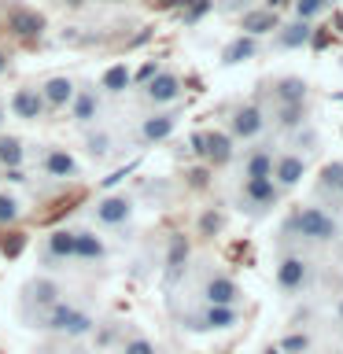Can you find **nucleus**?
I'll use <instances>...</instances> for the list:
<instances>
[{"instance_id": "f257e3e1", "label": "nucleus", "mask_w": 343, "mask_h": 354, "mask_svg": "<svg viewBox=\"0 0 343 354\" xmlns=\"http://www.w3.org/2000/svg\"><path fill=\"white\" fill-rule=\"evenodd\" d=\"M288 232H295L299 240H310V243H332V240H340V221L325 207L306 203L288 214Z\"/></svg>"}, {"instance_id": "f03ea898", "label": "nucleus", "mask_w": 343, "mask_h": 354, "mask_svg": "<svg viewBox=\"0 0 343 354\" xmlns=\"http://www.w3.org/2000/svg\"><path fill=\"white\" fill-rule=\"evenodd\" d=\"M281 196H284V192L273 185V177H240L237 207H240L248 218H266L277 203H281Z\"/></svg>"}, {"instance_id": "7ed1b4c3", "label": "nucleus", "mask_w": 343, "mask_h": 354, "mask_svg": "<svg viewBox=\"0 0 343 354\" xmlns=\"http://www.w3.org/2000/svg\"><path fill=\"white\" fill-rule=\"evenodd\" d=\"M273 281L284 295H303L314 284V262L303 251H281V259L273 266Z\"/></svg>"}, {"instance_id": "20e7f679", "label": "nucleus", "mask_w": 343, "mask_h": 354, "mask_svg": "<svg viewBox=\"0 0 343 354\" xmlns=\"http://www.w3.org/2000/svg\"><path fill=\"white\" fill-rule=\"evenodd\" d=\"M270 129V115H266V107L262 104H254V100H248V104H237L229 111V137L232 140H243V144H254V140H262V133Z\"/></svg>"}, {"instance_id": "39448f33", "label": "nucleus", "mask_w": 343, "mask_h": 354, "mask_svg": "<svg viewBox=\"0 0 343 354\" xmlns=\"http://www.w3.org/2000/svg\"><path fill=\"white\" fill-rule=\"evenodd\" d=\"M243 321V306H218V303H203L192 314H185L181 325L188 332H229Z\"/></svg>"}, {"instance_id": "423d86ee", "label": "nucleus", "mask_w": 343, "mask_h": 354, "mask_svg": "<svg viewBox=\"0 0 343 354\" xmlns=\"http://www.w3.org/2000/svg\"><path fill=\"white\" fill-rule=\"evenodd\" d=\"M59 299H63L59 281H52V277H33V281H26V288H22L19 314H22V321L33 325V317H41L44 310H48L52 303H59Z\"/></svg>"}, {"instance_id": "0eeeda50", "label": "nucleus", "mask_w": 343, "mask_h": 354, "mask_svg": "<svg viewBox=\"0 0 343 354\" xmlns=\"http://www.w3.org/2000/svg\"><path fill=\"white\" fill-rule=\"evenodd\" d=\"M133 210H137V203H133L129 192H107V196L96 199L93 221L100 229H126L133 221Z\"/></svg>"}, {"instance_id": "6e6552de", "label": "nucleus", "mask_w": 343, "mask_h": 354, "mask_svg": "<svg viewBox=\"0 0 343 354\" xmlns=\"http://www.w3.org/2000/svg\"><path fill=\"white\" fill-rule=\"evenodd\" d=\"M185 96V82H181V74L177 71H166V66H159L148 82H144V104L148 107H170L177 104V100Z\"/></svg>"}, {"instance_id": "1a4fd4ad", "label": "nucleus", "mask_w": 343, "mask_h": 354, "mask_svg": "<svg viewBox=\"0 0 343 354\" xmlns=\"http://www.w3.org/2000/svg\"><path fill=\"white\" fill-rule=\"evenodd\" d=\"M100 111H104V93H100V88H93V85H77L71 107H66V115H71L74 126H82V129L96 126Z\"/></svg>"}, {"instance_id": "9d476101", "label": "nucleus", "mask_w": 343, "mask_h": 354, "mask_svg": "<svg viewBox=\"0 0 343 354\" xmlns=\"http://www.w3.org/2000/svg\"><path fill=\"white\" fill-rule=\"evenodd\" d=\"M203 303H218V306H243V288L232 281L229 273H207L203 288H199Z\"/></svg>"}, {"instance_id": "9b49d317", "label": "nucleus", "mask_w": 343, "mask_h": 354, "mask_svg": "<svg viewBox=\"0 0 343 354\" xmlns=\"http://www.w3.org/2000/svg\"><path fill=\"white\" fill-rule=\"evenodd\" d=\"M41 262L52 266V270H59V266H74V229H52L48 236L41 243Z\"/></svg>"}, {"instance_id": "f8f14e48", "label": "nucleus", "mask_w": 343, "mask_h": 354, "mask_svg": "<svg viewBox=\"0 0 343 354\" xmlns=\"http://www.w3.org/2000/svg\"><path fill=\"white\" fill-rule=\"evenodd\" d=\"M199 159H203L210 170H221V166H229L237 159V140H232L225 129H203V151H199Z\"/></svg>"}, {"instance_id": "ddd939ff", "label": "nucleus", "mask_w": 343, "mask_h": 354, "mask_svg": "<svg viewBox=\"0 0 343 354\" xmlns=\"http://www.w3.org/2000/svg\"><path fill=\"white\" fill-rule=\"evenodd\" d=\"M270 44L277 52H295V48H306L310 41H314V22H306V19H288L281 22L273 33H270Z\"/></svg>"}, {"instance_id": "4468645a", "label": "nucleus", "mask_w": 343, "mask_h": 354, "mask_svg": "<svg viewBox=\"0 0 343 354\" xmlns=\"http://www.w3.org/2000/svg\"><path fill=\"white\" fill-rule=\"evenodd\" d=\"M41 170H44V177H55V181H77L82 177V162L66 148H59V144H48L41 155Z\"/></svg>"}, {"instance_id": "2eb2a0df", "label": "nucleus", "mask_w": 343, "mask_h": 354, "mask_svg": "<svg viewBox=\"0 0 343 354\" xmlns=\"http://www.w3.org/2000/svg\"><path fill=\"white\" fill-rule=\"evenodd\" d=\"M270 177H273V185L281 188V192H292V188L306 177V155H299V151H277Z\"/></svg>"}, {"instance_id": "dca6fc26", "label": "nucleus", "mask_w": 343, "mask_h": 354, "mask_svg": "<svg viewBox=\"0 0 343 354\" xmlns=\"http://www.w3.org/2000/svg\"><path fill=\"white\" fill-rule=\"evenodd\" d=\"M8 111H11L15 118H22V122H41V118H48V107H44L37 85L15 88V93H11V100H8Z\"/></svg>"}, {"instance_id": "f3484780", "label": "nucleus", "mask_w": 343, "mask_h": 354, "mask_svg": "<svg viewBox=\"0 0 343 354\" xmlns=\"http://www.w3.org/2000/svg\"><path fill=\"white\" fill-rule=\"evenodd\" d=\"M37 88H41V100H44V107H48V115H52V111H66V107H71V100L77 93V82H74V77H66V74H52V77H44Z\"/></svg>"}, {"instance_id": "a211bd4d", "label": "nucleus", "mask_w": 343, "mask_h": 354, "mask_svg": "<svg viewBox=\"0 0 343 354\" xmlns=\"http://www.w3.org/2000/svg\"><path fill=\"white\" fill-rule=\"evenodd\" d=\"M174 129H177V115L159 107V111H151L148 118H140L137 137H140V144H163V140L174 137Z\"/></svg>"}, {"instance_id": "6ab92c4d", "label": "nucleus", "mask_w": 343, "mask_h": 354, "mask_svg": "<svg viewBox=\"0 0 343 354\" xmlns=\"http://www.w3.org/2000/svg\"><path fill=\"white\" fill-rule=\"evenodd\" d=\"M107 259V243L96 229H74V262L82 266H100Z\"/></svg>"}, {"instance_id": "aec40b11", "label": "nucleus", "mask_w": 343, "mask_h": 354, "mask_svg": "<svg viewBox=\"0 0 343 354\" xmlns=\"http://www.w3.org/2000/svg\"><path fill=\"white\" fill-rule=\"evenodd\" d=\"M273 159H277L273 144H262V140H254L251 148L243 151L240 177H270V174H273Z\"/></svg>"}, {"instance_id": "412c9836", "label": "nucleus", "mask_w": 343, "mask_h": 354, "mask_svg": "<svg viewBox=\"0 0 343 354\" xmlns=\"http://www.w3.org/2000/svg\"><path fill=\"white\" fill-rule=\"evenodd\" d=\"M277 26H281V11L273 8H248L240 15V33H251V37H266V33H273Z\"/></svg>"}, {"instance_id": "4be33fe9", "label": "nucleus", "mask_w": 343, "mask_h": 354, "mask_svg": "<svg viewBox=\"0 0 343 354\" xmlns=\"http://www.w3.org/2000/svg\"><path fill=\"white\" fill-rule=\"evenodd\" d=\"M270 93H273V104H306L310 85L299 74H284V77H277V82L270 85Z\"/></svg>"}, {"instance_id": "5701e85b", "label": "nucleus", "mask_w": 343, "mask_h": 354, "mask_svg": "<svg viewBox=\"0 0 343 354\" xmlns=\"http://www.w3.org/2000/svg\"><path fill=\"white\" fill-rule=\"evenodd\" d=\"M266 115L273 118V126L281 133H299L306 126L310 111H306V104H273V111H266Z\"/></svg>"}, {"instance_id": "b1692460", "label": "nucleus", "mask_w": 343, "mask_h": 354, "mask_svg": "<svg viewBox=\"0 0 343 354\" xmlns=\"http://www.w3.org/2000/svg\"><path fill=\"white\" fill-rule=\"evenodd\" d=\"M259 52H262L259 37H251V33H237V37H232L225 48H221V63H225V66H237V63L254 59Z\"/></svg>"}, {"instance_id": "393cba45", "label": "nucleus", "mask_w": 343, "mask_h": 354, "mask_svg": "<svg viewBox=\"0 0 343 354\" xmlns=\"http://www.w3.org/2000/svg\"><path fill=\"white\" fill-rule=\"evenodd\" d=\"M93 332H96V317H93V310L74 306L59 336H63V339H85V336H93Z\"/></svg>"}, {"instance_id": "a878e982", "label": "nucleus", "mask_w": 343, "mask_h": 354, "mask_svg": "<svg viewBox=\"0 0 343 354\" xmlns=\"http://www.w3.org/2000/svg\"><path fill=\"white\" fill-rule=\"evenodd\" d=\"M8 30L15 33V37H41L44 30V15H37V11H11L8 15Z\"/></svg>"}, {"instance_id": "bb28decb", "label": "nucleus", "mask_w": 343, "mask_h": 354, "mask_svg": "<svg viewBox=\"0 0 343 354\" xmlns=\"http://www.w3.org/2000/svg\"><path fill=\"white\" fill-rule=\"evenodd\" d=\"M129 85H133V74H129V66H126V63L107 66L104 77H100V93H107V96H122Z\"/></svg>"}, {"instance_id": "cd10ccee", "label": "nucleus", "mask_w": 343, "mask_h": 354, "mask_svg": "<svg viewBox=\"0 0 343 354\" xmlns=\"http://www.w3.org/2000/svg\"><path fill=\"white\" fill-rule=\"evenodd\" d=\"M22 162H26V140L0 129V166L8 170V166H22Z\"/></svg>"}, {"instance_id": "c85d7f7f", "label": "nucleus", "mask_w": 343, "mask_h": 354, "mask_svg": "<svg viewBox=\"0 0 343 354\" xmlns=\"http://www.w3.org/2000/svg\"><path fill=\"white\" fill-rule=\"evenodd\" d=\"M185 270H188V240L174 236L170 240V254H166V284H174Z\"/></svg>"}, {"instance_id": "c756f323", "label": "nucleus", "mask_w": 343, "mask_h": 354, "mask_svg": "<svg viewBox=\"0 0 343 354\" xmlns=\"http://www.w3.org/2000/svg\"><path fill=\"white\" fill-rule=\"evenodd\" d=\"M111 148H115V140H111V133L107 129H89L85 133V151H89V159H96V162H104Z\"/></svg>"}, {"instance_id": "7c9ffc66", "label": "nucleus", "mask_w": 343, "mask_h": 354, "mask_svg": "<svg viewBox=\"0 0 343 354\" xmlns=\"http://www.w3.org/2000/svg\"><path fill=\"white\" fill-rule=\"evenodd\" d=\"M292 19H306V22H317L328 8H336V0H292Z\"/></svg>"}, {"instance_id": "2f4dec72", "label": "nucleus", "mask_w": 343, "mask_h": 354, "mask_svg": "<svg viewBox=\"0 0 343 354\" xmlns=\"http://www.w3.org/2000/svg\"><path fill=\"white\" fill-rule=\"evenodd\" d=\"M22 218V199L8 188H0V225H15Z\"/></svg>"}, {"instance_id": "473e14b6", "label": "nucleus", "mask_w": 343, "mask_h": 354, "mask_svg": "<svg viewBox=\"0 0 343 354\" xmlns=\"http://www.w3.org/2000/svg\"><path fill=\"white\" fill-rule=\"evenodd\" d=\"M277 347H281V354H310L314 351V336L310 332H288Z\"/></svg>"}, {"instance_id": "72a5a7b5", "label": "nucleus", "mask_w": 343, "mask_h": 354, "mask_svg": "<svg viewBox=\"0 0 343 354\" xmlns=\"http://www.w3.org/2000/svg\"><path fill=\"white\" fill-rule=\"evenodd\" d=\"M118 354H163V351H159V343H151L148 336H129L118 347Z\"/></svg>"}, {"instance_id": "f704fd0d", "label": "nucleus", "mask_w": 343, "mask_h": 354, "mask_svg": "<svg viewBox=\"0 0 343 354\" xmlns=\"http://www.w3.org/2000/svg\"><path fill=\"white\" fill-rule=\"evenodd\" d=\"M199 229H203L207 236H210V232H221V229H225V218H221V214H203V221H199Z\"/></svg>"}, {"instance_id": "c9c22d12", "label": "nucleus", "mask_w": 343, "mask_h": 354, "mask_svg": "<svg viewBox=\"0 0 343 354\" xmlns=\"http://www.w3.org/2000/svg\"><path fill=\"white\" fill-rule=\"evenodd\" d=\"M207 11H210V0H196V4L185 11V22H196V19H203Z\"/></svg>"}, {"instance_id": "e433bc0d", "label": "nucleus", "mask_w": 343, "mask_h": 354, "mask_svg": "<svg viewBox=\"0 0 343 354\" xmlns=\"http://www.w3.org/2000/svg\"><path fill=\"white\" fill-rule=\"evenodd\" d=\"M155 71H159V63H148V66H144V71H140V74H137V82H140V85H144V82H148V77H151V74H155Z\"/></svg>"}, {"instance_id": "4c0bfd02", "label": "nucleus", "mask_w": 343, "mask_h": 354, "mask_svg": "<svg viewBox=\"0 0 343 354\" xmlns=\"http://www.w3.org/2000/svg\"><path fill=\"white\" fill-rule=\"evenodd\" d=\"M188 177H192V185H196V188H203V185H207V170H192Z\"/></svg>"}, {"instance_id": "58836bf2", "label": "nucleus", "mask_w": 343, "mask_h": 354, "mask_svg": "<svg viewBox=\"0 0 343 354\" xmlns=\"http://www.w3.org/2000/svg\"><path fill=\"white\" fill-rule=\"evenodd\" d=\"M8 71H11V55H8L4 48H0V77H4Z\"/></svg>"}, {"instance_id": "ea45409f", "label": "nucleus", "mask_w": 343, "mask_h": 354, "mask_svg": "<svg viewBox=\"0 0 343 354\" xmlns=\"http://www.w3.org/2000/svg\"><path fill=\"white\" fill-rule=\"evenodd\" d=\"M192 151H196V155L203 151V129H199V133H192Z\"/></svg>"}, {"instance_id": "a19ab883", "label": "nucleus", "mask_w": 343, "mask_h": 354, "mask_svg": "<svg viewBox=\"0 0 343 354\" xmlns=\"http://www.w3.org/2000/svg\"><path fill=\"white\" fill-rule=\"evenodd\" d=\"M221 4H225V8H251L254 0H221Z\"/></svg>"}, {"instance_id": "79ce46f5", "label": "nucleus", "mask_w": 343, "mask_h": 354, "mask_svg": "<svg viewBox=\"0 0 343 354\" xmlns=\"http://www.w3.org/2000/svg\"><path fill=\"white\" fill-rule=\"evenodd\" d=\"M292 0H266V8H273V11H281V8H288Z\"/></svg>"}, {"instance_id": "37998d69", "label": "nucleus", "mask_w": 343, "mask_h": 354, "mask_svg": "<svg viewBox=\"0 0 343 354\" xmlns=\"http://www.w3.org/2000/svg\"><path fill=\"white\" fill-rule=\"evenodd\" d=\"M332 196H336V203H343V177H340V185L332 188Z\"/></svg>"}, {"instance_id": "c03bdc74", "label": "nucleus", "mask_w": 343, "mask_h": 354, "mask_svg": "<svg viewBox=\"0 0 343 354\" xmlns=\"http://www.w3.org/2000/svg\"><path fill=\"white\" fill-rule=\"evenodd\" d=\"M4 122H8V107L0 104V129H4Z\"/></svg>"}, {"instance_id": "a18cd8bd", "label": "nucleus", "mask_w": 343, "mask_h": 354, "mask_svg": "<svg viewBox=\"0 0 343 354\" xmlns=\"http://www.w3.org/2000/svg\"><path fill=\"white\" fill-rule=\"evenodd\" d=\"M336 317H340V325H343V299L336 303Z\"/></svg>"}, {"instance_id": "49530a36", "label": "nucleus", "mask_w": 343, "mask_h": 354, "mask_svg": "<svg viewBox=\"0 0 343 354\" xmlns=\"http://www.w3.org/2000/svg\"><path fill=\"white\" fill-rule=\"evenodd\" d=\"M262 354H281V347H266Z\"/></svg>"}, {"instance_id": "de8ad7c7", "label": "nucleus", "mask_w": 343, "mask_h": 354, "mask_svg": "<svg viewBox=\"0 0 343 354\" xmlns=\"http://www.w3.org/2000/svg\"><path fill=\"white\" fill-rule=\"evenodd\" d=\"M37 354H59V351H37Z\"/></svg>"}, {"instance_id": "09e8293b", "label": "nucleus", "mask_w": 343, "mask_h": 354, "mask_svg": "<svg viewBox=\"0 0 343 354\" xmlns=\"http://www.w3.org/2000/svg\"><path fill=\"white\" fill-rule=\"evenodd\" d=\"M336 354H343V351H336Z\"/></svg>"}]
</instances>
